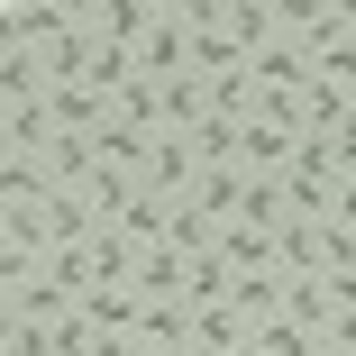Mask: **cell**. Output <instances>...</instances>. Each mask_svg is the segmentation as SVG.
Here are the masks:
<instances>
[{
    "label": "cell",
    "instance_id": "2",
    "mask_svg": "<svg viewBox=\"0 0 356 356\" xmlns=\"http://www.w3.org/2000/svg\"><path fill=\"white\" fill-rule=\"evenodd\" d=\"M55 101L46 92H28V101H0V156H46L55 147Z\"/></svg>",
    "mask_w": 356,
    "mask_h": 356
},
{
    "label": "cell",
    "instance_id": "16",
    "mask_svg": "<svg viewBox=\"0 0 356 356\" xmlns=\"http://www.w3.org/2000/svg\"><path fill=\"white\" fill-rule=\"evenodd\" d=\"M192 201H201V210H210V220H220V229H229V220H238V201H247V174H238V165H210V174L192 183Z\"/></svg>",
    "mask_w": 356,
    "mask_h": 356
},
{
    "label": "cell",
    "instance_id": "29",
    "mask_svg": "<svg viewBox=\"0 0 356 356\" xmlns=\"http://www.w3.org/2000/svg\"><path fill=\"white\" fill-rule=\"evenodd\" d=\"M320 356H329V347H320Z\"/></svg>",
    "mask_w": 356,
    "mask_h": 356
},
{
    "label": "cell",
    "instance_id": "25",
    "mask_svg": "<svg viewBox=\"0 0 356 356\" xmlns=\"http://www.w3.org/2000/svg\"><path fill=\"white\" fill-rule=\"evenodd\" d=\"M329 356H356V311H338V320H329Z\"/></svg>",
    "mask_w": 356,
    "mask_h": 356
},
{
    "label": "cell",
    "instance_id": "18",
    "mask_svg": "<svg viewBox=\"0 0 356 356\" xmlns=\"http://www.w3.org/2000/svg\"><path fill=\"white\" fill-rule=\"evenodd\" d=\"M183 147H192V165L210 174V165H238V119H220V110H210L192 137H183Z\"/></svg>",
    "mask_w": 356,
    "mask_h": 356
},
{
    "label": "cell",
    "instance_id": "24",
    "mask_svg": "<svg viewBox=\"0 0 356 356\" xmlns=\"http://www.w3.org/2000/svg\"><path fill=\"white\" fill-rule=\"evenodd\" d=\"M311 74H320L329 92H347V101H356V37H347L338 55H320V64H311Z\"/></svg>",
    "mask_w": 356,
    "mask_h": 356
},
{
    "label": "cell",
    "instance_id": "1",
    "mask_svg": "<svg viewBox=\"0 0 356 356\" xmlns=\"http://www.w3.org/2000/svg\"><path fill=\"white\" fill-rule=\"evenodd\" d=\"M74 10H83V28L92 37H110V46H147L156 28H165V0H74Z\"/></svg>",
    "mask_w": 356,
    "mask_h": 356
},
{
    "label": "cell",
    "instance_id": "11",
    "mask_svg": "<svg viewBox=\"0 0 356 356\" xmlns=\"http://www.w3.org/2000/svg\"><path fill=\"white\" fill-rule=\"evenodd\" d=\"M92 147H101V165H119V174H137V183H147V165H156V137H147V128H128L119 110H110V128L92 137Z\"/></svg>",
    "mask_w": 356,
    "mask_h": 356
},
{
    "label": "cell",
    "instance_id": "23",
    "mask_svg": "<svg viewBox=\"0 0 356 356\" xmlns=\"http://www.w3.org/2000/svg\"><path fill=\"white\" fill-rule=\"evenodd\" d=\"M92 329H137V293H83Z\"/></svg>",
    "mask_w": 356,
    "mask_h": 356
},
{
    "label": "cell",
    "instance_id": "8",
    "mask_svg": "<svg viewBox=\"0 0 356 356\" xmlns=\"http://www.w3.org/2000/svg\"><path fill=\"white\" fill-rule=\"evenodd\" d=\"M137 347H147V356L192 347V302H137Z\"/></svg>",
    "mask_w": 356,
    "mask_h": 356
},
{
    "label": "cell",
    "instance_id": "5",
    "mask_svg": "<svg viewBox=\"0 0 356 356\" xmlns=\"http://www.w3.org/2000/svg\"><path fill=\"white\" fill-rule=\"evenodd\" d=\"M137 192H147V183H137V174H119V165H92V174L74 183V201L92 210L101 229H119V220H128V201H137Z\"/></svg>",
    "mask_w": 356,
    "mask_h": 356
},
{
    "label": "cell",
    "instance_id": "15",
    "mask_svg": "<svg viewBox=\"0 0 356 356\" xmlns=\"http://www.w3.org/2000/svg\"><path fill=\"white\" fill-rule=\"evenodd\" d=\"M329 338L320 329H302L293 311H274V320H256V356H320Z\"/></svg>",
    "mask_w": 356,
    "mask_h": 356
},
{
    "label": "cell",
    "instance_id": "6",
    "mask_svg": "<svg viewBox=\"0 0 356 356\" xmlns=\"http://www.w3.org/2000/svg\"><path fill=\"white\" fill-rule=\"evenodd\" d=\"M293 147H302L293 128H274V119H247V128H238V174H274V183H283Z\"/></svg>",
    "mask_w": 356,
    "mask_h": 356
},
{
    "label": "cell",
    "instance_id": "27",
    "mask_svg": "<svg viewBox=\"0 0 356 356\" xmlns=\"http://www.w3.org/2000/svg\"><path fill=\"white\" fill-rule=\"evenodd\" d=\"M238 356H256V347H238Z\"/></svg>",
    "mask_w": 356,
    "mask_h": 356
},
{
    "label": "cell",
    "instance_id": "21",
    "mask_svg": "<svg viewBox=\"0 0 356 356\" xmlns=\"http://www.w3.org/2000/svg\"><path fill=\"white\" fill-rule=\"evenodd\" d=\"M220 256H229V274H256V265H274V238L265 229H220Z\"/></svg>",
    "mask_w": 356,
    "mask_h": 356
},
{
    "label": "cell",
    "instance_id": "14",
    "mask_svg": "<svg viewBox=\"0 0 356 356\" xmlns=\"http://www.w3.org/2000/svg\"><path fill=\"white\" fill-rule=\"evenodd\" d=\"M165 247H174V256H210V247H220V220H210L201 201H174V210H165Z\"/></svg>",
    "mask_w": 356,
    "mask_h": 356
},
{
    "label": "cell",
    "instance_id": "22",
    "mask_svg": "<svg viewBox=\"0 0 356 356\" xmlns=\"http://www.w3.org/2000/svg\"><path fill=\"white\" fill-rule=\"evenodd\" d=\"M0 356H55V329H37V320H0Z\"/></svg>",
    "mask_w": 356,
    "mask_h": 356
},
{
    "label": "cell",
    "instance_id": "28",
    "mask_svg": "<svg viewBox=\"0 0 356 356\" xmlns=\"http://www.w3.org/2000/svg\"><path fill=\"white\" fill-rule=\"evenodd\" d=\"M347 10H356V0H347Z\"/></svg>",
    "mask_w": 356,
    "mask_h": 356
},
{
    "label": "cell",
    "instance_id": "3",
    "mask_svg": "<svg viewBox=\"0 0 356 356\" xmlns=\"http://www.w3.org/2000/svg\"><path fill=\"white\" fill-rule=\"evenodd\" d=\"M0 28H10L19 55H37V46H55L74 28V0H0Z\"/></svg>",
    "mask_w": 356,
    "mask_h": 356
},
{
    "label": "cell",
    "instance_id": "26",
    "mask_svg": "<svg viewBox=\"0 0 356 356\" xmlns=\"http://www.w3.org/2000/svg\"><path fill=\"white\" fill-rule=\"evenodd\" d=\"M329 220H338V229H347V238H356V174H347V183H338V210H329Z\"/></svg>",
    "mask_w": 356,
    "mask_h": 356
},
{
    "label": "cell",
    "instance_id": "4",
    "mask_svg": "<svg viewBox=\"0 0 356 356\" xmlns=\"http://www.w3.org/2000/svg\"><path fill=\"white\" fill-rule=\"evenodd\" d=\"M64 311H74V293H64L55 274H19V283H0V320H37V329H55Z\"/></svg>",
    "mask_w": 356,
    "mask_h": 356
},
{
    "label": "cell",
    "instance_id": "9",
    "mask_svg": "<svg viewBox=\"0 0 356 356\" xmlns=\"http://www.w3.org/2000/svg\"><path fill=\"white\" fill-rule=\"evenodd\" d=\"M247 74H256V101H283V92H311V55H293V46H265L256 64H247Z\"/></svg>",
    "mask_w": 356,
    "mask_h": 356
},
{
    "label": "cell",
    "instance_id": "10",
    "mask_svg": "<svg viewBox=\"0 0 356 356\" xmlns=\"http://www.w3.org/2000/svg\"><path fill=\"white\" fill-rule=\"evenodd\" d=\"M192 183H201L192 147H183V137H156V165H147V192H156V201H192Z\"/></svg>",
    "mask_w": 356,
    "mask_h": 356
},
{
    "label": "cell",
    "instance_id": "17",
    "mask_svg": "<svg viewBox=\"0 0 356 356\" xmlns=\"http://www.w3.org/2000/svg\"><path fill=\"white\" fill-rule=\"evenodd\" d=\"M283 293H293V274H283V265L238 274V311H247V320H274V311H283Z\"/></svg>",
    "mask_w": 356,
    "mask_h": 356
},
{
    "label": "cell",
    "instance_id": "13",
    "mask_svg": "<svg viewBox=\"0 0 356 356\" xmlns=\"http://www.w3.org/2000/svg\"><path fill=\"white\" fill-rule=\"evenodd\" d=\"M192 338H201L210 356H238V347H256V320H247L238 302H220V311H192Z\"/></svg>",
    "mask_w": 356,
    "mask_h": 356
},
{
    "label": "cell",
    "instance_id": "12",
    "mask_svg": "<svg viewBox=\"0 0 356 356\" xmlns=\"http://www.w3.org/2000/svg\"><path fill=\"white\" fill-rule=\"evenodd\" d=\"M283 220H293L283 183H274V174H247V201H238V220H229V229H265V238H283Z\"/></svg>",
    "mask_w": 356,
    "mask_h": 356
},
{
    "label": "cell",
    "instance_id": "19",
    "mask_svg": "<svg viewBox=\"0 0 356 356\" xmlns=\"http://www.w3.org/2000/svg\"><path fill=\"white\" fill-rule=\"evenodd\" d=\"M46 238H55V247H83V238H101V220H92L74 192H55V201H46Z\"/></svg>",
    "mask_w": 356,
    "mask_h": 356
},
{
    "label": "cell",
    "instance_id": "20",
    "mask_svg": "<svg viewBox=\"0 0 356 356\" xmlns=\"http://www.w3.org/2000/svg\"><path fill=\"white\" fill-rule=\"evenodd\" d=\"M119 119H128V128H147V137H165V83L137 74V83L119 92Z\"/></svg>",
    "mask_w": 356,
    "mask_h": 356
},
{
    "label": "cell",
    "instance_id": "7",
    "mask_svg": "<svg viewBox=\"0 0 356 356\" xmlns=\"http://www.w3.org/2000/svg\"><path fill=\"white\" fill-rule=\"evenodd\" d=\"M64 183H55V165L46 156H0V201H10V210H46Z\"/></svg>",
    "mask_w": 356,
    "mask_h": 356
}]
</instances>
